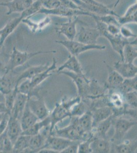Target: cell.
<instances>
[{"instance_id": "cell-1", "label": "cell", "mask_w": 137, "mask_h": 153, "mask_svg": "<svg viewBox=\"0 0 137 153\" xmlns=\"http://www.w3.org/2000/svg\"><path fill=\"white\" fill-rule=\"evenodd\" d=\"M81 100L82 98L79 96L70 99L64 97L56 104L55 107L50 114L51 135L58 123L67 117H71V109L72 106Z\"/></svg>"}, {"instance_id": "cell-2", "label": "cell", "mask_w": 137, "mask_h": 153, "mask_svg": "<svg viewBox=\"0 0 137 153\" xmlns=\"http://www.w3.org/2000/svg\"><path fill=\"white\" fill-rule=\"evenodd\" d=\"M55 51H39L34 52H22L19 50L16 47L12 49L9 57L8 62L6 66L5 72L13 71L16 68L22 66L25 64L30 59L35 56L42 54L55 53Z\"/></svg>"}, {"instance_id": "cell-3", "label": "cell", "mask_w": 137, "mask_h": 153, "mask_svg": "<svg viewBox=\"0 0 137 153\" xmlns=\"http://www.w3.org/2000/svg\"><path fill=\"white\" fill-rule=\"evenodd\" d=\"M92 18L95 20L96 28L100 32L101 36L106 37L109 41L113 50L119 55L121 58V61H123V50L126 45L130 42L129 40L123 38L120 34L113 35L109 34L106 30V25L104 23L101 22L94 16Z\"/></svg>"}, {"instance_id": "cell-4", "label": "cell", "mask_w": 137, "mask_h": 153, "mask_svg": "<svg viewBox=\"0 0 137 153\" xmlns=\"http://www.w3.org/2000/svg\"><path fill=\"white\" fill-rule=\"evenodd\" d=\"M108 105L113 110V115L115 117L124 115L125 109L127 107L124 94L119 89H108L106 94Z\"/></svg>"}, {"instance_id": "cell-5", "label": "cell", "mask_w": 137, "mask_h": 153, "mask_svg": "<svg viewBox=\"0 0 137 153\" xmlns=\"http://www.w3.org/2000/svg\"><path fill=\"white\" fill-rule=\"evenodd\" d=\"M137 124V122L134 120L114 116L112 125L114 127L115 132L110 141L114 144L121 143L128 131Z\"/></svg>"}, {"instance_id": "cell-6", "label": "cell", "mask_w": 137, "mask_h": 153, "mask_svg": "<svg viewBox=\"0 0 137 153\" xmlns=\"http://www.w3.org/2000/svg\"><path fill=\"white\" fill-rule=\"evenodd\" d=\"M55 42L64 46L70 55L78 56L82 53L92 50H104L106 47L100 45H87L75 40H55Z\"/></svg>"}, {"instance_id": "cell-7", "label": "cell", "mask_w": 137, "mask_h": 153, "mask_svg": "<svg viewBox=\"0 0 137 153\" xmlns=\"http://www.w3.org/2000/svg\"><path fill=\"white\" fill-rule=\"evenodd\" d=\"M87 135L83 134L78 129L74 121L72 120L69 125L63 128H57L55 127L51 135L57 136L72 141H82L85 140L92 135Z\"/></svg>"}, {"instance_id": "cell-8", "label": "cell", "mask_w": 137, "mask_h": 153, "mask_svg": "<svg viewBox=\"0 0 137 153\" xmlns=\"http://www.w3.org/2000/svg\"><path fill=\"white\" fill-rule=\"evenodd\" d=\"M57 74L65 75L71 79L76 86L78 96L82 99H87L89 94L91 80L87 78L84 74L75 73L66 70L59 71Z\"/></svg>"}, {"instance_id": "cell-9", "label": "cell", "mask_w": 137, "mask_h": 153, "mask_svg": "<svg viewBox=\"0 0 137 153\" xmlns=\"http://www.w3.org/2000/svg\"><path fill=\"white\" fill-rule=\"evenodd\" d=\"M37 13L45 14L46 16L52 15L58 16L60 17H64L68 18L69 19L81 16H90L92 17L93 14L91 12L84 10L70 9L63 7L61 6L52 9H46L42 7L41 9Z\"/></svg>"}, {"instance_id": "cell-10", "label": "cell", "mask_w": 137, "mask_h": 153, "mask_svg": "<svg viewBox=\"0 0 137 153\" xmlns=\"http://www.w3.org/2000/svg\"><path fill=\"white\" fill-rule=\"evenodd\" d=\"M27 105L39 120H43L50 114V111L47 108L45 102L40 96L29 97Z\"/></svg>"}, {"instance_id": "cell-11", "label": "cell", "mask_w": 137, "mask_h": 153, "mask_svg": "<svg viewBox=\"0 0 137 153\" xmlns=\"http://www.w3.org/2000/svg\"><path fill=\"white\" fill-rule=\"evenodd\" d=\"M101 34L97 28H92L82 26L77 33L75 39L78 42L87 45H96Z\"/></svg>"}, {"instance_id": "cell-12", "label": "cell", "mask_w": 137, "mask_h": 153, "mask_svg": "<svg viewBox=\"0 0 137 153\" xmlns=\"http://www.w3.org/2000/svg\"><path fill=\"white\" fill-rule=\"evenodd\" d=\"M76 142L66 139L57 136L50 135L47 138L43 148H47L53 150L56 153H61L66 148Z\"/></svg>"}, {"instance_id": "cell-13", "label": "cell", "mask_w": 137, "mask_h": 153, "mask_svg": "<svg viewBox=\"0 0 137 153\" xmlns=\"http://www.w3.org/2000/svg\"><path fill=\"white\" fill-rule=\"evenodd\" d=\"M79 21V16L69 19L67 22L59 24L56 31L58 34L64 35L68 40H75L77 33L76 25Z\"/></svg>"}, {"instance_id": "cell-14", "label": "cell", "mask_w": 137, "mask_h": 153, "mask_svg": "<svg viewBox=\"0 0 137 153\" xmlns=\"http://www.w3.org/2000/svg\"><path fill=\"white\" fill-rule=\"evenodd\" d=\"M74 121L78 129L83 134L90 135L93 129V119L90 110L79 117H74Z\"/></svg>"}, {"instance_id": "cell-15", "label": "cell", "mask_w": 137, "mask_h": 153, "mask_svg": "<svg viewBox=\"0 0 137 153\" xmlns=\"http://www.w3.org/2000/svg\"><path fill=\"white\" fill-rule=\"evenodd\" d=\"M12 71L5 72L0 76V91L4 94L12 91L18 85L17 83L19 76L13 75Z\"/></svg>"}, {"instance_id": "cell-16", "label": "cell", "mask_w": 137, "mask_h": 153, "mask_svg": "<svg viewBox=\"0 0 137 153\" xmlns=\"http://www.w3.org/2000/svg\"><path fill=\"white\" fill-rule=\"evenodd\" d=\"M114 68L124 79L133 78L137 75V66L133 63L118 61L114 63Z\"/></svg>"}, {"instance_id": "cell-17", "label": "cell", "mask_w": 137, "mask_h": 153, "mask_svg": "<svg viewBox=\"0 0 137 153\" xmlns=\"http://www.w3.org/2000/svg\"><path fill=\"white\" fill-rule=\"evenodd\" d=\"M6 132L8 137L14 144L16 139L23 132V130L22 129L19 120L10 115Z\"/></svg>"}, {"instance_id": "cell-18", "label": "cell", "mask_w": 137, "mask_h": 153, "mask_svg": "<svg viewBox=\"0 0 137 153\" xmlns=\"http://www.w3.org/2000/svg\"><path fill=\"white\" fill-rule=\"evenodd\" d=\"M106 66L109 71V75L105 84V87L107 89L119 88L125 79L114 68L109 67L108 65Z\"/></svg>"}, {"instance_id": "cell-19", "label": "cell", "mask_w": 137, "mask_h": 153, "mask_svg": "<svg viewBox=\"0 0 137 153\" xmlns=\"http://www.w3.org/2000/svg\"><path fill=\"white\" fill-rule=\"evenodd\" d=\"M29 98V97L27 95L18 92L10 114L11 116L20 120Z\"/></svg>"}, {"instance_id": "cell-20", "label": "cell", "mask_w": 137, "mask_h": 153, "mask_svg": "<svg viewBox=\"0 0 137 153\" xmlns=\"http://www.w3.org/2000/svg\"><path fill=\"white\" fill-rule=\"evenodd\" d=\"M91 148L92 153H111L112 148L111 141L107 138L94 136L91 144Z\"/></svg>"}, {"instance_id": "cell-21", "label": "cell", "mask_w": 137, "mask_h": 153, "mask_svg": "<svg viewBox=\"0 0 137 153\" xmlns=\"http://www.w3.org/2000/svg\"><path fill=\"white\" fill-rule=\"evenodd\" d=\"M67 70L76 74H83L82 65L79 62L76 56L70 54L68 59L66 62L57 68V73L59 71Z\"/></svg>"}, {"instance_id": "cell-22", "label": "cell", "mask_w": 137, "mask_h": 153, "mask_svg": "<svg viewBox=\"0 0 137 153\" xmlns=\"http://www.w3.org/2000/svg\"><path fill=\"white\" fill-rule=\"evenodd\" d=\"M93 119V128L99 123L113 115L112 108L109 106H103L91 110Z\"/></svg>"}, {"instance_id": "cell-23", "label": "cell", "mask_w": 137, "mask_h": 153, "mask_svg": "<svg viewBox=\"0 0 137 153\" xmlns=\"http://www.w3.org/2000/svg\"><path fill=\"white\" fill-rule=\"evenodd\" d=\"M52 63L50 65H49L47 68L31 79L32 85L34 88H37L38 86L45 81L47 78H49L53 74V71L56 70L57 68V60L55 58H53Z\"/></svg>"}, {"instance_id": "cell-24", "label": "cell", "mask_w": 137, "mask_h": 153, "mask_svg": "<svg viewBox=\"0 0 137 153\" xmlns=\"http://www.w3.org/2000/svg\"><path fill=\"white\" fill-rule=\"evenodd\" d=\"M137 150V139L133 141L127 140L118 144L112 143L111 153H134Z\"/></svg>"}, {"instance_id": "cell-25", "label": "cell", "mask_w": 137, "mask_h": 153, "mask_svg": "<svg viewBox=\"0 0 137 153\" xmlns=\"http://www.w3.org/2000/svg\"><path fill=\"white\" fill-rule=\"evenodd\" d=\"M114 117V115H112L109 118H106L105 120H103L99 123V124H97L92 130V133L94 136L107 138L106 134L113 125Z\"/></svg>"}, {"instance_id": "cell-26", "label": "cell", "mask_w": 137, "mask_h": 153, "mask_svg": "<svg viewBox=\"0 0 137 153\" xmlns=\"http://www.w3.org/2000/svg\"><path fill=\"white\" fill-rule=\"evenodd\" d=\"M38 120H40L39 119L30 109L27 103L23 114L19 120L23 131L29 128Z\"/></svg>"}, {"instance_id": "cell-27", "label": "cell", "mask_w": 137, "mask_h": 153, "mask_svg": "<svg viewBox=\"0 0 137 153\" xmlns=\"http://www.w3.org/2000/svg\"><path fill=\"white\" fill-rule=\"evenodd\" d=\"M22 19L20 16L17 18L11 19L5 25L3 28L1 29L2 33L0 37V45L3 46L7 37L14 32L16 28L20 23H22Z\"/></svg>"}, {"instance_id": "cell-28", "label": "cell", "mask_w": 137, "mask_h": 153, "mask_svg": "<svg viewBox=\"0 0 137 153\" xmlns=\"http://www.w3.org/2000/svg\"><path fill=\"white\" fill-rule=\"evenodd\" d=\"M48 66V63H47L45 65H39L37 66L30 67L19 75L17 80V84H19L21 81L25 79L31 80L35 76L45 70Z\"/></svg>"}, {"instance_id": "cell-29", "label": "cell", "mask_w": 137, "mask_h": 153, "mask_svg": "<svg viewBox=\"0 0 137 153\" xmlns=\"http://www.w3.org/2000/svg\"><path fill=\"white\" fill-rule=\"evenodd\" d=\"M105 86L104 87L101 86L96 80H91L89 94L85 100H93L103 97L107 94Z\"/></svg>"}, {"instance_id": "cell-30", "label": "cell", "mask_w": 137, "mask_h": 153, "mask_svg": "<svg viewBox=\"0 0 137 153\" xmlns=\"http://www.w3.org/2000/svg\"><path fill=\"white\" fill-rule=\"evenodd\" d=\"M47 138L41 133L32 136L30 138L28 148L25 152L37 153L45 144Z\"/></svg>"}, {"instance_id": "cell-31", "label": "cell", "mask_w": 137, "mask_h": 153, "mask_svg": "<svg viewBox=\"0 0 137 153\" xmlns=\"http://www.w3.org/2000/svg\"><path fill=\"white\" fill-rule=\"evenodd\" d=\"M37 88V87L34 88L33 87L31 80L30 79L24 80L23 81L18 84L17 87L18 92L27 95L29 97L39 96Z\"/></svg>"}, {"instance_id": "cell-32", "label": "cell", "mask_w": 137, "mask_h": 153, "mask_svg": "<svg viewBox=\"0 0 137 153\" xmlns=\"http://www.w3.org/2000/svg\"><path fill=\"white\" fill-rule=\"evenodd\" d=\"M50 125L51 118L49 115V117L43 120H38V122H37L35 124L32 126L31 127H30L29 128L23 131L22 134L30 136L35 135L40 133V131L42 130L44 127Z\"/></svg>"}, {"instance_id": "cell-33", "label": "cell", "mask_w": 137, "mask_h": 153, "mask_svg": "<svg viewBox=\"0 0 137 153\" xmlns=\"http://www.w3.org/2000/svg\"><path fill=\"white\" fill-rule=\"evenodd\" d=\"M0 6L7 7L8 11L6 14L9 16L13 13H22L24 10V6L22 0H12L7 2L0 3Z\"/></svg>"}, {"instance_id": "cell-34", "label": "cell", "mask_w": 137, "mask_h": 153, "mask_svg": "<svg viewBox=\"0 0 137 153\" xmlns=\"http://www.w3.org/2000/svg\"><path fill=\"white\" fill-rule=\"evenodd\" d=\"M30 137L31 136H30L21 134L13 144L12 152L13 153L25 152L28 148Z\"/></svg>"}, {"instance_id": "cell-35", "label": "cell", "mask_w": 137, "mask_h": 153, "mask_svg": "<svg viewBox=\"0 0 137 153\" xmlns=\"http://www.w3.org/2000/svg\"><path fill=\"white\" fill-rule=\"evenodd\" d=\"M42 7L43 6L41 0H37L35 1H34L29 7L25 9L21 13L20 17L22 20L27 18H31L32 16L37 14L41 9Z\"/></svg>"}, {"instance_id": "cell-36", "label": "cell", "mask_w": 137, "mask_h": 153, "mask_svg": "<svg viewBox=\"0 0 137 153\" xmlns=\"http://www.w3.org/2000/svg\"><path fill=\"white\" fill-rule=\"evenodd\" d=\"M89 110V105L87 102L82 99L74 105L71 109V117H79Z\"/></svg>"}, {"instance_id": "cell-37", "label": "cell", "mask_w": 137, "mask_h": 153, "mask_svg": "<svg viewBox=\"0 0 137 153\" xmlns=\"http://www.w3.org/2000/svg\"><path fill=\"white\" fill-rule=\"evenodd\" d=\"M137 58V50L135 47L129 42L126 45L123 50V61L133 63L134 60Z\"/></svg>"}, {"instance_id": "cell-38", "label": "cell", "mask_w": 137, "mask_h": 153, "mask_svg": "<svg viewBox=\"0 0 137 153\" xmlns=\"http://www.w3.org/2000/svg\"><path fill=\"white\" fill-rule=\"evenodd\" d=\"M17 85L16 86L15 88L12 91L5 94V104L6 107L8 110V113L10 114L11 112V110L13 108V105H14L16 97L18 93L17 88Z\"/></svg>"}, {"instance_id": "cell-39", "label": "cell", "mask_w": 137, "mask_h": 153, "mask_svg": "<svg viewBox=\"0 0 137 153\" xmlns=\"http://www.w3.org/2000/svg\"><path fill=\"white\" fill-rule=\"evenodd\" d=\"M94 138V135L92 133V135L85 140L80 141L78 144V153H92V149L91 148V144L93 139Z\"/></svg>"}, {"instance_id": "cell-40", "label": "cell", "mask_w": 137, "mask_h": 153, "mask_svg": "<svg viewBox=\"0 0 137 153\" xmlns=\"http://www.w3.org/2000/svg\"><path fill=\"white\" fill-rule=\"evenodd\" d=\"M127 106L129 107H137V91H130L124 94Z\"/></svg>"}, {"instance_id": "cell-41", "label": "cell", "mask_w": 137, "mask_h": 153, "mask_svg": "<svg viewBox=\"0 0 137 153\" xmlns=\"http://www.w3.org/2000/svg\"><path fill=\"white\" fill-rule=\"evenodd\" d=\"M13 143L7 136L6 132L3 134V153H11L13 151Z\"/></svg>"}, {"instance_id": "cell-42", "label": "cell", "mask_w": 137, "mask_h": 153, "mask_svg": "<svg viewBox=\"0 0 137 153\" xmlns=\"http://www.w3.org/2000/svg\"><path fill=\"white\" fill-rule=\"evenodd\" d=\"M120 34L123 38L127 39L130 38H133L137 35L134 34L130 28H128L125 25H121L120 27Z\"/></svg>"}, {"instance_id": "cell-43", "label": "cell", "mask_w": 137, "mask_h": 153, "mask_svg": "<svg viewBox=\"0 0 137 153\" xmlns=\"http://www.w3.org/2000/svg\"><path fill=\"white\" fill-rule=\"evenodd\" d=\"M42 6L47 9H52L61 6L59 0H41Z\"/></svg>"}, {"instance_id": "cell-44", "label": "cell", "mask_w": 137, "mask_h": 153, "mask_svg": "<svg viewBox=\"0 0 137 153\" xmlns=\"http://www.w3.org/2000/svg\"><path fill=\"white\" fill-rule=\"evenodd\" d=\"M82 1L83 3L85 4L87 6L86 10L91 13H92L93 9H94L96 6H99L103 4L102 3L98 2L96 0H82Z\"/></svg>"}, {"instance_id": "cell-45", "label": "cell", "mask_w": 137, "mask_h": 153, "mask_svg": "<svg viewBox=\"0 0 137 153\" xmlns=\"http://www.w3.org/2000/svg\"><path fill=\"white\" fill-rule=\"evenodd\" d=\"M9 117L10 114L8 113H5L2 120L0 122V135L3 134L6 131Z\"/></svg>"}, {"instance_id": "cell-46", "label": "cell", "mask_w": 137, "mask_h": 153, "mask_svg": "<svg viewBox=\"0 0 137 153\" xmlns=\"http://www.w3.org/2000/svg\"><path fill=\"white\" fill-rule=\"evenodd\" d=\"M120 26L116 25H106V31L109 34L113 35H118L120 34Z\"/></svg>"}, {"instance_id": "cell-47", "label": "cell", "mask_w": 137, "mask_h": 153, "mask_svg": "<svg viewBox=\"0 0 137 153\" xmlns=\"http://www.w3.org/2000/svg\"><path fill=\"white\" fill-rule=\"evenodd\" d=\"M124 115L129 116L132 118V120L137 122V107L133 108L127 107L125 109Z\"/></svg>"}, {"instance_id": "cell-48", "label": "cell", "mask_w": 137, "mask_h": 153, "mask_svg": "<svg viewBox=\"0 0 137 153\" xmlns=\"http://www.w3.org/2000/svg\"><path fill=\"white\" fill-rule=\"evenodd\" d=\"M61 5L63 7L73 9H82L81 8L78 7L75 4L71 1L70 0H59Z\"/></svg>"}, {"instance_id": "cell-49", "label": "cell", "mask_w": 137, "mask_h": 153, "mask_svg": "<svg viewBox=\"0 0 137 153\" xmlns=\"http://www.w3.org/2000/svg\"><path fill=\"white\" fill-rule=\"evenodd\" d=\"M80 141H76L70 145L61 153H78V144Z\"/></svg>"}, {"instance_id": "cell-50", "label": "cell", "mask_w": 137, "mask_h": 153, "mask_svg": "<svg viewBox=\"0 0 137 153\" xmlns=\"http://www.w3.org/2000/svg\"><path fill=\"white\" fill-rule=\"evenodd\" d=\"M71 1L75 4L76 5L78 6V7L81 8L82 9H83L84 10H86V8L87 6L85 4L83 3L82 0H70Z\"/></svg>"}, {"instance_id": "cell-51", "label": "cell", "mask_w": 137, "mask_h": 153, "mask_svg": "<svg viewBox=\"0 0 137 153\" xmlns=\"http://www.w3.org/2000/svg\"><path fill=\"white\" fill-rule=\"evenodd\" d=\"M8 113L5 103H0V113Z\"/></svg>"}, {"instance_id": "cell-52", "label": "cell", "mask_w": 137, "mask_h": 153, "mask_svg": "<svg viewBox=\"0 0 137 153\" xmlns=\"http://www.w3.org/2000/svg\"><path fill=\"white\" fill-rule=\"evenodd\" d=\"M22 1L23 2V5L24 6L25 9L29 7L34 2L33 0H22Z\"/></svg>"}, {"instance_id": "cell-53", "label": "cell", "mask_w": 137, "mask_h": 153, "mask_svg": "<svg viewBox=\"0 0 137 153\" xmlns=\"http://www.w3.org/2000/svg\"><path fill=\"white\" fill-rule=\"evenodd\" d=\"M3 134L0 135V153H3Z\"/></svg>"}, {"instance_id": "cell-54", "label": "cell", "mask_w": 137, "mask_h": 153, "mask_svg": "<svg viewBox=\"0 0 137 153\" xmlns=\"http://www.w3.org/2000/svg\"><path fill=\"white\" fill-rule=\"evenodd\" d=\"M6 71V67L4 66V65L3 61H2V60L0 58V73L1 72L4 71V73Z\"/></svg>"}, {"instance_id": "cell-55", "label": "cell", "mask_w": 137, "mask_h": 153, "mask_svg": "<svg viewBox=\"0 0 137 153\" xmlns=\"http://www.w3.org/2000/svg\"><path fill=\"white\" fill-rule=\"evenodd\" d=\"M5 94L0 91V103H5Z\"/></svg>"}, {"instance_id": "cell-56", "label": "cell", "mask_w": 137, "mask_h": 153, "mask_svg": "<svg viewBox=\"0 0 137 153\" xmlns=\"http://www.w3.org/2000/svg\"><path fill=\"white\" fill-rule=\"evenodd\" d=\"M120 1H121V0H117L116 1V2L114 4H112V5H111L109 7H111V8H112V9H115L116 7L118 6V4H119V3H120Z\"/></svg>"}, {"instance_id": "cell-57", "label": "cell", "mask_w": 137, "mask_h": 153, "mask_svg": "<svg viewBox=\"0 0 137 153\" xmlns=\"http://www.w3.org/2000/svg\"><path fill=\"white\" fill-rule=\"evenodd\" d=\"M130 44H131L132 45L134 46V47H137V36L135 38V39H134L133 41L130 42Z\"/></svg>"}, {"instance_id": "cell-58", "label": "cell", "mask_w": 137, "mask_h": 153, "mask_svg": "<svg viewBox=\"0 0 137 153\" xmlns=\"http://www.w3.org/2000/svg\"><path fill=\"white\" fill-rule=\"evenodd\" d=\"M4 114H5V113H0V122L1 121V120H2V118L3 117Z\"/></svg>"}, {"instance_id": "cell-59", "label": "cell", "mask_w": 137, "mask_h": 153, "mask_svg": "<svg viewBox=\"0 0 137 153\" xmlns=\"http://www.w3.org/2000/svg\"><path fill=\"white\" fill-rule=\"evenodd\" d=\"M3 47V45H0V53L1 52V51H2V48Z\"/></svg>"}, {"instance_id": "cell-60", "label": "cell", "mask_w": 137, "mask_h": 153, "mask_svg": "<svg viewBox=\"0 0 137 153\" xmlns=\"http://www.w3.org/2000/svg\"><path fill=\"white\" fill-rule=\"evenodd\" d=\"M1 33H2V30L0 29V37H1Z\"/></svg>"}, {"instance_id": "cell-61", "label": "cell", "mask_w": 137, "mask_h": 153, "mask_svg": "<svg viewBox=\"0 0 137 153\" xmlns=\"http://www.w3.org/2000/svg\"><path fill=\"white\" fill-rule=\"evenodd\" d=\"M136 49H137V47H136Z\"/></svg>"}]
</instances>
